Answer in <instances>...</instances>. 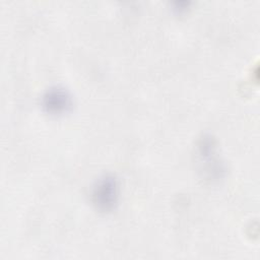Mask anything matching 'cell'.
<instances>
[{
	"label": "cell",
	"instance_id": "6da1fadb",
	"mask_svg": "<svg viewBox=\"0 0 260 260\" xmlns=\"http://www.w3.org/2000/svg\"><path fill=\"white\" fill-rule=\"evenodd\" d=\"M119 187L115 177L105 175L96 180L91 192V199L101 211H111L118 203Z\"/></svg>",
	"mask_w": 260,
	"mask_h": 260
},
{
	"label": "cell",
	"instance_id": "7a4b0ae2",
	"mask_svg": "<svg viewBox=\"0 0 260 260\" xmlns=\"http://www.w3.org/2000/svg\"><path fill=\"white\" fill-rule=\"evenodd\" d=\"M42 106L51 115H62L71 109L72 98L65 88L54 86L44 93Z\"/></svg>",
	"mask_w": 260,
	"mask_h": 260
}]
</instances>
